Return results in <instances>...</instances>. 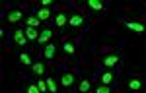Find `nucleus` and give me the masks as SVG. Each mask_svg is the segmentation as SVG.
<instances>
[{
	"label": "nucleus",
	"instance_id": "obj_1",
	"mask_svg": "<svg viewBox=\"0 0 146 93\" xmlns=\"http://www.w3.org/2000/svg\"><path fill=\"white\" fill-rule=\"evenodd\" d=\"M101 64H103L105 68H113V66H117V64H119V54H117V52H107L105 56L101 58Z\"/></svg>",
	"mask_w": 146,
	"mask_h": 93
},
{
	"label": "nucleus",
	"instance_id": "obj_2",
	"mask_svg": "<svg viewBox=\"0 0 146 93\" xmlns=\"http://www.w3.org/2000/svg\"><path fill=\"white\" fill-rule=\"evenodd\" d=\"M68 25L74 27V29L84 27V16H80V14H72V16L68 18Z\"/></svg>",
	"mask_w": 146,
	"mask_h": 93
},
{
	"label": "nucleus",
	"instance_id": "obj_3",
	"mask_svg": "<svg viewBox=\"0 0 146 93\" xmlns=\"http://www.w3.org/2000/svg\"><path fill=\"white\" fill-rule=\"evenodd\" d=\"M123 23L127 29H131L135 33H144V23H140V22H123Z\"/></svg>",
	"mask_w": 146,
	"mask_h": 93
},
{
	"label": "nucleus",
	"instance_id": "obj_4",
	"mask_svg": "<svg viewBox=\"0 0 146 93\" xmlns=\"http://www.w3.org/2000/svg\"><path fill=\"white\" fill-rule=\"evenodd\" d=\"M53 37V31L47 27V29H43L41 33H39V39H37V43L39 45H49V39Z\"/></svg>",
	"mask_w": 146,
	"mask_h": 93
},
{
	"label": "nucleus",
	"instance_id": "obj_5",
	"mask_svg": "<svg viewBox=\"0 0 146 93\" xmlns=\"http://www.w3.org/2000/svg\"><path fill=\"white\" fill-rule=\"evenodd\" d=\"M14 43L20 45V46H23L27 43V37H25V33H23L22 29H16V31H14Z\"/></svg>",
	"mask_w": 146,
	"mask_h": 93
},
{
	"label": "nucleus",
	"instance_id": "obj_6",
	"mask_svg": "<svg viewBox=\"0 0 146 93\" xmlns=\"http://www.w3.org/2000/svg\"><path fill=\"white\" fill-rule=\"evenodd\" d=\"M100 80L103 85H109L117 80V76H115V72H103V74H100Z\"/></svg>",
	"mask_w": 146,
	"mask_h": 93
},
{
	"label": "nucleus",
	"instance_id": "obj_7",
	"mask_svg": "<svg viewBox=\"0 0 146 93\" xmlns=\"http://www.w3.org/2000/svg\"><path fill=\"white\" fill-rule=\"evenodd\" d=\"M55 54H56V45H55V43L45 45V48H43V56L51 60V58H55Z\"/></svg>",
	"mask_w": 146,
	"mask_h": 93
},
{
	"label": "nucleus",
	"instance_id": "obj_8",
	"mask_svg": "<svg viewBox=\"0 0 146 93\" xmlns=\"http://www.w3.org/2000/svg\"><path fill=\"white\" fill-rule=\"evenodd\" d=\"M60 83H62L64 87H70V85L74 83V74H72V72H64V74L60 76Z\"/></svg>",
	"mask_w": 146,
	"mask_h": 93
},
{
	"label": "nucleus",
	"instance_id": "obj_9",
	"mask_svg": "<svg viewBox=\"0 0 146 93\" xmlns=\"http://www.w3.org/2000/svg\"><path fill=\"white\" fill-rule=\"evenodd\" d=\"M66 23H68L66 14H64V12H58V14L55 16V25H56V27H64Z\"/></svg>",
	"mask_w": 146,
	"mask_h": 93
},
{
	"label": "nucleus",
	"instance_id": "obj_10",
	"mask_svg": "<svg viewBox=\"0 0 146 93\" xmlns=\"http://www.w3.org/2000/svg\"><path fill=\"white\" fill-rule=\"evenodd\" d=\"M62 50H64L66 54H74V52H76V41H64Z\"/></svg>",
	"mask_w": 146,
	"mask_h": 93
},
{
	"label": "nucleus",
	"instance_id": "obj_11",
	"mask_svg": "<svg viewBox=\"0 0 146 93\" xmlns=\"http://www.w3.org/2000/svg\"><path fill=\"white\" fill-rule=\"evenodd\" d=\"M51 16H53L51 8H39V10H37V18H39L41 22H43V20H49Z\"/></svg>",
	"mask_w": 146,
	"mask_h": 93
},
{
	"label": "nucleus",
	"instance_id": "obj_12",
	"mask_svg": "<svg viewBox=\"0 0 146 93\" xmlns=\"http://www.w3.org/2000/svg\"><path fill=\"white\" fill-rule=\"evenodd\" d=\"M129 89L131 91H140V87H142V81L138 80V78H133V80H129Z\"/></svg>",
	"mask_w": 146,
	"mask_h": 93
},
{
	"label": "nucleus",
	"instance_id": "obj_13",
	"mask_svg": "<svg viewBox=\"0 0 146 93\" xmlns=\"http://www.w3.org/2000/svg\"><path fill=\"white\" fill-rule=\"evenodd\" d=\"M23 33H25V37H27L29 41L39 39V35H37V29H35V27H25V29H23Z\"/></svg>",
	"mask_w": 146,
	"mask_h": 93
},
{
	"label": "nucleus",
	"instance_id": "obj_14",
	"mask_svg": "<svg viewBox=\"0 0 146 93\" xmlns=\"http://www.w3.org/2000/svg\"><path fill=\"white\" fill-rule=\"evenodd\" d=\"M23 16H22V10H12L10 14H8V22L12 23H16V22H20Z\"/></svg>",
	"mask_w": 146,
	"mask_h": 93
},
{
	"label": "nucleus",
	"instance_id": "obj_15",
	"mask_svg": "<svg viewBox=\"0 0 146 93\" xmlns=\"http://www.w3.org/2000/svg\"><path fill=\"white\" fill-rule=\"evenodd\" d=\"M88 8L94 12H101L103 10V2H100V0H88Z\"/></svg>",
	"mask_w": 146,
	"mask_h": 93
},
{
	"label": "nucleus",
	"instance_id": "obj_16",
	"mask_svg": "<svg viewBox=\"0 0 146 93\" xmlns=\"http://www.w3.org/2000/svg\"><path fill=\"white\" fill-rule=\"evenodd\" d=\"M31 70H33L35 76H43V72H45V64H43V62H35V64H31Z\"/></svg>",
	"mask_w": 146,
	"mask_h": 93
},
{
	"label": "nucleus",
	"instance_id": "obj_17",
	"mask_svg": "<svg viewBox=\"0 0 146 93\" xmlns=\"http://www.w3.org/2000/svg\"><path fill=\"white\" fill-rule=\"evenodd\" d=\"M25 23H27V27H35V29H37L39 23H41V20H39L37 16H29V18L25 20Z\"/></svg>",
	"mask_w": 146,
	"mask_h": 93
},
{
	"label": "nucleus",
	"instance_id": "obj_18",
	"mask_svg": "<svg viewBox=\"0 0 146 93\" xmlns=\"http://www.w3.org/2000/svg\"><path fill=\"white\" fill-rule=\"evenodd\" d=\"M90 87H92V81H90V80H82V81H80V85H78V89H80L82 93L90 91Z\"/></svg>",
	"mask_w": 146,
	"mask_h": 93
},
{
	"label": "nucleus",
	"instance_id": "obj_19",
	"mask_svg": "<svg viewBox=\"0 0 146 93\" xmlns=\"http://www.w3.org/2000/svg\"><path fill=\"white\" fill-rule=\"evenodd\" d=\"M47 87H49V93H56V89H58V85L53 78H47Z\"/></svg>",
	"mask_w": 146,
	"mask_h": 93
},
{
	"label": "nucleus",
	"instance_id": "obj_20",
	"mask_svg": "<svg viewBox=\"0 0 146 93\" xmlns=\"http://www.w3.org/2000/svg\"><path fill=\"white\" fill-rule=\"evenodd\" d=\"M20 62H22V64H25V66L33 64V62H31V56H29L27 52H22V54H20Z\"/></svg>",
	"mask_w": 146,
	"mask_h": 93
},
{
	"label": "nucleus",
	"instance_id": "obj_21",
	"mask_svg": "<svg viewBox=\"0 0 146 93\" xmlns=\"http://www.w3.org/2000/svg\"><path fill=\"white\" fill-rule=\"evenodd\" d=\"M37 87H39V91H41V93H47V91H49V87H47V80H37Z\"/></svg>",
	"mask_w": 146,
	"mask_h": 93
},
{
	"label": "nucleus",
	"instance_id": "obj_22",
	"mask_svg": "<svg viewBox=\"0 0 146 93\" xmlns=\"http://www.w3.org/2000/svg\"><path fill=\"white\" fill-rule=\"evenodd\" d=\"M96 93H111V87L109 85H98V89H96Z\"/></svg>",
	"mask_w": 146,
	"mask_h": 93
},
{
	"label": "nucleus",
	"instance_id": "obj_23",
	"mask_svg": "<svg viewBox=\"0 0 146 93\" xmlns=\"http://www.w3.org/2000/svg\"><path fill=\"white\" fill-rule=\"evenodd\" d=\"M25 93H41V91H39L37 83H29V85H27V89H25Z\"/></svg>",
	"mask_w": 146,
	"mask_h": 93
},
{
	"label": "nucleus",
	"instance_id": "obj_24",
	"mask_svg": "<svg viewBox=\"0 0 146 93\" xmlns=\"http://www.w3.org/2000/svg\"><path fill=\"white\" fill-rule=\"evenodd\" d=\"M41 4H43V8H49L53 4V0H41Z\"/></svg>",
	"mask_w": 146,
	"mask_h": 93
}]
</instances>
